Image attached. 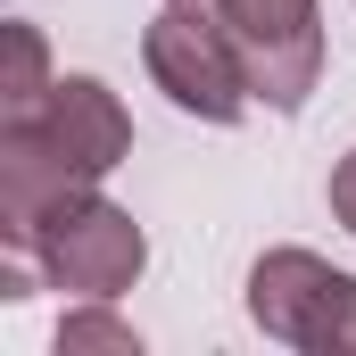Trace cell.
<instances>
[{
  "label": "cell",
  "mask_w": 356,
  "mask_h": 356,
  "mask_svg": "<svg viewBox=\"0 0 356 356\" xmlns=\"http://www.w3.org/2000/svg\"><path fill=\"white\" fill-rule=\"evenodd\" d=\"M83 348L141 356V332H133V323H116V315H108V298H91V307H75V315L58 323V356H83Z\"/></svg>",
  "instance_id": "7"
},
{
  "label": "cell",
  "mask_w": 356,
  "mask_h": 356,
  "mask_svg": "<svg viewBox=\"0 0 356 356\" xmlns=\"http://www.w3.org/2000/svg\"><path fill=\"white\" fill-rule=\"evenodd\" d=\"M166 8H207V17H216V0H166Z\"/></svg>",
  "instance_id": "9"
},
{
  "label": "cell",
  "mask_w": 356,
  "mask_h": 356,
  "mask_svg": "<svg viewBox=\"0 0 356 356\" xmlns=\"http://www.w3.org/2000/svg\"><path fill=\"white\" fill-rule=\"evenodd\" d=\"M17 257H33L50 290L116 298V290H133V282H141L149 241H141V224H133L116 199H99V182H91V191H67L58 207H42V224L17 241Z\"/></svg>",
  "instance_id": "2"
},
{
  "label": "cell",
  "mask_w": 356,
  "mask_h": 356,
  "mask_svg": "<svg viewBox=\"0 0 356 356\" xmlns=\"http://www.w3.org/2000/svg\"><path fill=\"white\" fill-rule=\"evenodd\" d=\"M332 216H340V224L356 232V149L340 158V166H332Z\"/></svg>",
  "instance_id": "8"
},
{
  "label": "cell",
  "mask_w": 356,
  "mask_h": 356,
  "mask_svg": "<svg viewBox=\"0 0 356 356\" xmlns=\"http://www.w3.org/2000/svg\"><path fill=\"white\" fill-rule=\"evenodd\" d=\"M249 315H257V332H273L307 356H348L356 348V273L323 266L315 249H266L257 273H249Z\"/></svg>",
  "instance_id": "3"
},
{
  "label": "cell",
  "mask_w": 356,
  "mask_h": 356,
  "mask_svg": "<svg viewBox=\"0 0 356 356\" xmlns=\"http://www.w3.org/2000/svg\"><path fill=\"white\" fill-rule=\"evenodd\" d=\"M124 149H133V116L99 75H58L33 116L0 124V232H8V249L42 224V207L116 175Z\"/></svg>",
  "instance_id": "1"
},
{
  "label": "cell",
  "mask_w": 356,
  "mask_h": 356,
  "mask_svg": "<svg viewBox=\"0 0 356 356\" xmlns=\"http://www.w3.org/2000/svg\"><path fill=\"white\" fill-rule=\"evenodd\" d=\"M50 50H42V25H8V83H0V124H17V116H33L42 99H50Z\"/></svg>",
  "instance_id": "6"
},
{
  "label": "cell",
  "mask_w": 356,
  "mask_h": 356,
  "mask_svg": "<svg viewBox=\"0 0 356 356\" xmlns=\"http://www.w3.org/2000/svg\"><path fill=\"white\" fill-rule=\"evenodd\" d=\"M141 58H149V75L158 91L191 108V116H207V124H232L257 91L241 75V50L224 42V25L207 17V8H166L149 33H141Z\"/></svg>",
  "instance_id": "5"
},
{
  "label": "cell",
  "mask_w": 356,
  "mask_h": 356,
  "mask_svg": "<svg viewBox=\"0 0 356 356\" xmlns=\"http://www.w3.org/2000/svg\"><path fill=\"white\" fill-rule=\"evenodd\" d=\"M224 42L241 50V75L266 108H298L323 83V17L315 0H216Z\"/></svg>",
  "instance_id": "4"
}]
</instances>
